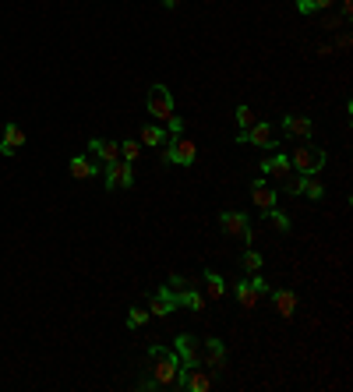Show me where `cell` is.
Segmentation results:
<instances>
[{"label": "cell", "mask_w": 353, "mask_h": 392, "mask_svg": "<svg viewBox=\"0 0 353 392\" xmlns=\"http://www.w3.org/2000/svg\"><path fill=\"white\" fill-rule=\"evenodd\" d=\"M149 382L156 386V389H174V378H176V368H180V357H176V350H167V346H159V343H152L149 346Z\"/></svg>", "instance_id": "1"}, {"label": "cell", "mask_w": 353, "mask_h": 392, "mask_svg": "<svg viewBox=\"0 0 353 392\" xmlns=\"http://www.w3.org/2000/svg\"><path fill=\"white\" fill-rule=\"evenodd\" d=\"M290 166H293L300 177H315V174H322V166H325V149H315V145L300 142V145L290 152Z\"/></svg>", "instance_id": "2"}, {"label": "cell", "mask_w": 353, "mask_h": 392, "mask_svg": "<svg viewBox=\"0 0 353 392\" xmlns=\"http://www.w3.org/2000/svg\"><path fill=\"white\" fill-rule=\"evenodd\" d=\"M167 290L174 297V304L180 307H191V311H205V297L198 294V287L191 283V280H184V276H170V283H167Z\"/></svg>", "instance_id": "3"}, {"label": "cell", "mask_w": 353, "mask_h": 392, "mask_svg": "<svg viewBox=\"0 0 353 392\" xmlns=\"http://www.w3.org/2000/svg\"><path fill=\"white\" fill-rule=\"evenodd\" d=\"M268 290H272V287H268V280H262V272H251V280H241V283L233 287L237 304H241V307H248V311H251V307H258V300L268 297Z\"/></svg>", "instance_id": "4"}, {"label": "cell", "mask_w": 353, "mask_h": 392, "mask_svg": "<svg viewBox=\"0 0 353 392\" xmlns=\"http://www.w3.org/2000/svg\"><path fill=\"white\" fill-rule=\"evenodd\" d=\"M167 159L176 163V166H191L198 159V145L180 131V134H167Z\"/></svg>", "instance_id": "5"}, {"label": "cell", "mask_w": 353, "mask_h": 392, "mask_svg": "<svg viewBox=\"0 0 353 392\" xmlns=\"http://www.w3.org/2000/svg\"><path fill=\"white\" fill-rule=\"evenodd\" d=\"M145 106H149V117L159 120V124H167V120L174 117V96H170L167 85H152V89H149V99H145Z\"/></svg>", "instance_id": "6"}, {"label": "cell", "mask_w": 353, "mask_h": 392, "mask_svg": "<svg viewBox=\"0 0 353 392\" xmlns=\"http://www.w3.org/2000/svg\"><path fill=\"white\" fill-rule=\"evenodd\" d=\"M201 368L212 371V375H219L226 368V346H223V339H216V336H205L201 339Z\"/></svg>", "instance_id": "7"}, {"label": "cell", "mask_w": 353, "mask_h": 392, "mask_svg": "<svg viewBox=\"0 0 353 392\" xmlns=\"http://www.w3.org/2000/svg\"><path fill=\"white\" fill-rule=\"evenodd\" d=\"M219 226H223V233L226 237H241V240H255V230H251V223H248V216L244 212H233V208H226L223 216H219Z\"/></svg>", "instance_id": "8"}, {"label": "cell", "mask_w": 353, "mask_h": 392, "mask_svg": "<svg viewBox=\"0 0 353 392\" xmlns=\"http://www.w3.org/2000/svg\"><path fill=\"white\" fill-rule=\"evenodd\" d=\"M237 142H241V145H255V149H275V127H272L268 120H258L255 127L241 131Z\"/></svg>", "instance_id": "9"}, {"label": "cell", "mask_w": 353, "mask_h": 392, "mask_svg": "<svg viewBox=\"0 0 353 392\" xmlns=\"http://www.w3.org/2000/svg\"><path fill=\"white\" fill-rule=\"evenodd\" d=\"M176 357H180V368H198L201 364V339L198 336H176Z\"/></svg>", "instance_id": "10"}, {"label": "cell", "mask_w": 353, "mask_h": 392, "mask_svg": "<svg viewBox=\"0 0 353 392\" xmlns=\"http://www.w3.org/2000/svg\"><path fill=\"white\" fill-rule=\"evenodd\" d=\"M135 184V163H106V188H131Z\"/></svg>", "instance_id": "11"}, {"label": "cell", "mask_w": 353, "mask_h": 392, "mask_svg": "<svg viewBox=\"0 0 353 392\" xmlns=\"http://www.w3.org/2000/svg\"><path fill=\"white\" fill-rule=\"evenodd\" d=\"M283 131H286V138H293V142H307V138L315 134V124H311V117L290 113V117H283Z\"/></svg>", "instance_id": "12"}, {"label": "cell", "mask_w": 353, "mask_h": 392, "mask_svg": "<svg viewBox=\"0 0 353 392\" xmlns=\"http://www.w3.org/2000/svg\"><path fill=\"white\" fill-rule=\"evenodd\" d=\"M268 297H272V304H275V311H279V318H293L297 314V300L300 297L293 294V290H286V287H275V290H268Z\"/></svg>", "instance_id": "13"}, {"label": "cell", "mask_w": 353, "mask_h": 392, "mask_svg": "<svg viewBox=\"0 0 353 392\" xmlns=\"http://www.w3.org/2000/svg\"><path fill=\"white\" fill-rule=\"evenodd\" d=\"M88 152L106 166V163H117L120 159V142H102V138H88Z\"/></svg>", "instance_id": "14"}, {"label": "cell", "mask_w": 353, "mask_h": 392, "mask_svg": "<svg viewBox=\"0 0 353 392\" xmlns=\"http://www.w3.org/2000/svg\"><path fill=\"white\" fill-rule=\"evenodd\" d=\"M258 170H262L265 177H275V181H283L286 174H293V166H290V156H283V152H275V156H265Z\"/></svg>", "instance_id": "15"}, {"label": "cell", "mask_w": 353, "mask_h": 392, "mask_svg": "<svg viewBox=\"0 0 353 392\" xmlns=\"http://www.w3.org/2000/svg\"><path fill=\"white\" fill-rule=\"evenodd\" d=\"M21 145H25V131H21V124H4L0 152H4V156H14V152H21Z\"/></svg>", "instance_id": "16"}, {"label": "cell", "mask_w": 353, "mask_h": 392, "mask_svg": "<svg viewBox=\"0 0 353 392\" xmlns=\"http://www.w3.org/2000/svg\"><path fill=\"white\" fill-rule=\"evenodd\" d=\"M174 307H176V304H174V297H170L167 287H159L156 294L149 297V314H152V318H167Z\"/></svg>", "instance_id": "17"}, {"label": "cell", "mask_w": 353, "mask_h": 392, "mask_svg": "<svg viewBox=\"0 0 353 392\" xmlns=\"http://www.w3.org/2000/svg\"><path fill=\"white\" fill-rule=\"evenodd\" d=\"M99 170H102V166H99L92 156H75V159H71V177H75V181H92V177H99Z\"/></svg>", "instance_id": "18"}, {"label": "cell", "mask_w": 353, "mask_h": 392, "mask_svg": "<svg viewBox=\"0 0 353 392\" xmlns=\"http://www.w3.org/2000/svg\"><path fill=\"white\" fill-rule=\"evenodd\" d=\"M251 201L258 205V208H275V188H268V181L265 177H258L255 184H251Z\"/></svg>", "instance_id": "19"}, {"label": "cell", "mask_w": 353, "mask_h": 392, "mask_svg": "<svg viewBox=\"0 0 353 392\" xmlns=\"http://www.w3.org/2000/svg\"><path fill=\"white\" fill-rule=\"evenodd\" d=\"M138 142H142V145H149V149H159V145L167 142L163 124H145V127H142V134H138Z\"/></svg>", "instance_id": "20"}, {"label": "cell", "mask_w": 353, "mask_h": 392, "mask_svg": "<svg viewBox=\"0 0 353 392\" xmlns=\"http://www.w3.org/2000/svg\"><path fill=\"white\" fill-rule=\"evenodd\" d=\"M205 283H209V297H212V300H223V294H226V280H223L216 269H205Z\"/></svg>", "instance_id": "21"}, {"label": "cell", "mask_w": 353, "mask_h": 392, "mask_svg": "<svg viewBox=\"0 0 353 392\" xmlns=\"http://www.w3.org/2000/svg\"><path fill=\"white\" fill-rule=\"evenodd\" d=\"M300 195H307L311 201H322V198H325V184L318 181V174H315V177H304V184H300Z\"/></svg>", "instance_id": "22"}, {"label": "cell", "mask_w": 353, "mask_h": 392, "mask_svg": "<svg viewBox=\"0 0 353 392\" xmlns=\"http://www.w3.org/2000/svg\"><path fill=\"white\" fill-rule=\"evenodd\" d=\"M262 216H265V223L275 226L279 233H290V216H286V212H279V208H265Z\"/></svg>", "instance_id": "23"}, {"label": "cell", "mask_w": 353, "mask_h": 392, "mask_svg": "<svg viewBox=\"0 0 353 392\" xmlns=\"http://www.w3.org/2000/svg\"><path fill=\"white\" fill-rule=\"evenodd\" d=\"M149 318H152V314H149V307H142V304H131V311H127V329H142Z\"/></svg>", "instance_id": "24"}, {"label": "cell", "mask_w": 353, "mask_h": 392, "mask_svg": "<svg viewBox=\"0 0 353 392\" xmlns=\"http://www.w3.org/2000/svg\"><path fill=\"white\" fill-rule=\"evenodd\" d=\"M241 265H244V272L251 276V272H262L265 258H262V255H258V251H251V248H248V251L241 255Z\"/></svg>", "instance_id": "25"}, {"label": "cell", "mask_w": 353, "mask_h": 392, "mask_svg": "<svg viewBox=\"0 0 353 392\" xmlns=\"http://www.w3.org/2000/svg\"><path fill=\"white\" fill-rule=\"evenodd\" d=\"M237 124H241V131H248V127H255V124H258V117H255V110H251L248 102H241V106H237Z\"/></svg>", "instance_id": "26"}, {"label": "cell", "mask_w": 353, "mask_h": 392, "mask_svg": "<svg viewBox=\"0 0 353 392\" xmlns=\"http://www.w3.org/2000/svg\"><path fill=\"white\" fill-rule=\"evenodd\" d=\"M142 156V142H120V159L124 163H135Z\"/></svg>", "instance_id": "27"}, {"label": "cell", "mask_w": 353, "mask_h": 392, "mask_svg": "<svg viewBox=\"0 0 353 392\" xmlns=\"http://www.w3.org/2000/svg\"><path fill=\"white\" fill-rule=\"evenodd\" d=\"M180 131H184V120H180V117H170V120H167V134H180Z\"/></svg>", "instance_id": "28"}, {"label": "cell", "mask_w": 353, "mask_h": 392, "mask_svg": "<svg viewBox=\"0 0 353 392\" xmlns=\"http://www.w3.org/2000/svg\"><path fill=\"white\" fill-rule=\"evenodd\" d=\"M297 11L300 14H315V0H297Z\"/></svg>", "instance_id": "29"}, {"label": "cell", "mask_w": 353, "mask_h": 392, "mask_svg": "<svg viewBox=\"0 0 353 392\" xmlns=\"http://www.w3.org/2000/svg\"><path fill=\"white\" fill-rule=\"evenodd\" d=\"M332 4H336V0H315V11H329Z\"/></svg>", "instance_id": "30"}, {"label": "cell", "mask_w": 353, "mask_h": 392, "mask_svg": "<svg viewBox=\"0 0 353 392\" xmlns=\"http://www.w3.org/2000/svg\"><path fill=\"white\" fill-rule=\"evenodd\" d=\"M339 4H343V18H350V14H353V0H339Z\"/></svg>", "instance_id": "31"}, {"label": "cell", "mask_w": 353, "mask_h": 392, "mask_svg": "<svg viewBox=\"0 0 353 392\" xmlns=\"http://www.w3.org/2000/svg\"><path fill=\"white\" fill-rule=\"evenodd\" d=\"M176 4H180V0H163V7H167V11H174Z\"/></svg>", "instance_id": "32"}]
</instances>
